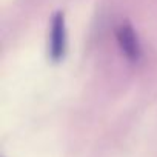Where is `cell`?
Listing matches in <instances>:
<instances>
[{"label": "cell", "mask_w": 157, "mask_h": 157, "mask_svg": "<svg viewBox=\"0 0 157 157\" xmlns=\"http://www.w3.org/2000/svg\"><path fill=\"white\" fill-rule=\"evenodd\" d=\"M49 57L54 62L63 59L66 51V26H65V16L62 11H57L51 19V29H49Z\"/></svg>", "instance_id": "1"}, {"label": "cell", "mask_w": 157, "mask_h": 157, "mask_svg": "<svg viewBox=\"0 0 157 157\" xmlns=\"http://www.w3.org/2000/svg\"><path fill=\"white\" fill-rule=\"evenodd\" d=\"M116 39H117V43H119L122 52L126 56V59H129L131 62H136L140 59V54H142L140 42H139V37H137L134 28L129 23H122L117 28Z\"/></svg>", "instance_id": "2"}]
</instances>
